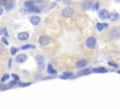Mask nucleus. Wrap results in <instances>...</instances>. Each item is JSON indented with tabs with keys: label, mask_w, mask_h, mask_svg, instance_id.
Instances as JSON below:
<instances>
[{
	"label": "nucleus",
	"mask_w": 120,
	"mask_h": 109,
	"mask_svg": "<svg viewBox=\"0 0 120 109\" xmlns=\"http://www.w3.org/2000/svg\"><path fill=\"white\" fill-rule=\"evenodd\" d=\"M73 13H74L73 8L68 7V8H65L63 9V11H62V16H63L64 18H70V17L73 15Z\"/></svg>",
	"instance_id": "1"
},
{
	"label": "nucleus",
	"mask_w": 120,
	"mask_h": 109,
	"mask_svg": "<svg viewBox=\"0 0 120 109\" xmlns=\"http://www.w3.org/2000/svg\"><path fill=\"white\" fill-rule=\"evenodd\" d=\"M96 43H97V40H96V38L94 37H89L85 41V45L89 49H93L96 46Z\"/></svg>",
	"instance_id": "2"
},
{
	"label": "nucleus",
	"mask_w": 120,
	"mask_h": 109,
	"mask_svg": "<svg viewBox=\"0 0 120 109\" xmlns=\"http://www.w3.org/2000/svg\"><path fill=\"white\" fill-rule=\"evenodd\" d=\"M38 42L41 46H46L49 44L50 42V39L47 37V36H40L38 38Z\"/></svg>",
	"instance_id": "3"
},
{
	"label": "nucleus",
	"mask_w": 120,
	"mask_h": 109,
	"mask_svg": "<svg viewBox=\"0 0 120 109\" xmlns=\"http://www.w3.org/2000/svg\"><path fill=\"white\" fill-rule=\"evenodd\" d=\"M17 38L19 40H27L29 38V34L27 32H20L17 35Z\"/></svg>",
	"instance_id": "4"
},
{
	"label": "nucleus",
	"mask_w": 120,
	"mask_h": 109,
	"mask_svg": "<svg viewBox=\"0 0 120 109\" xmlns=\"http://www.w3.org/2000/svg\"><path fill=\"white\" fill-rule=\"evenodd\" d=\"M37 62L38 65V70H42V69L44 68V57L42 55H39L37 57Z\"/></svg>",
	"instance_id": "5"
},
{
	"label": "nucleus",
	"mask_w": 120,
	"mask_h": 109,
	"mask_svg": "<svg viewBox=\"0 0 120 109\" xmlns=\"http://www.w3.org/2000/svg\"><path fill=\"white\" fill-rule=\"evenodd\" d=\"M26 59H27V55L25 54H21L16 56V61L18 63H23L26 61Z\"/></svg>",
	"instance_id": "6"
},
{
	"label": "nucleus",
	"mask_w": 120,
	"mask_h": 109,
	"mask_svg": "<svg viewBox=\"0 0 120 109\" xmlns=\"http://www.w3.org/2000/svg\"><path fill=\"white\" fill-rule=\"evenodd\" d=\"M98 15H99V18H101V19H107L109 17V12L106 9H101V10H99Z\"/></svg>",
	"instance_id": "7"
},
{
	"label": "nucleus",
	"mask_w": 120,
	"mask_h": 109,
	"mask_svg": "<svg viewBox=\"0 0 120 109\" xmlns=\"http://www.w3.org/2000/svg\"><path fill=\"white\" fill-rule=\"evenodd\" d=\"M30 22H31L32 24L38 25V24L40 23V18H39L38 16H32V17L30 18Z\"/></svg>",
	"instance_id": "8"
},
{
	"label": "nucleus",
	"mask_w": 120,
	"mask_h": 109,
	"mask_svg": "<svg viewBox=\"0 0 120 109\" xmlns=\"http://www.w3.org/2000/svg\"><path fill=\"white\" fill-rule=\"evenodd\" d=\"M91 7H92V2H91L90 0H85V1L83 2V4H82V8H83L84 10L90 9Z\"/></svg>",
	"instance_id": "9"
},
{
	"label": "nucleus",
	"mask_w": 120,
	"mask_h": 109,
	"mask_svg": "<svg viewBox=\"0 0 120 109\" xmlns=\"http://www.w3.org/2000/svg\"><path fill=\"white\" fill-rule=\"evenodd\" d=\"M86 64H87V61L85 59H82V60L77 62V67L78 68H82V67L86 66Z\"/></svg>",
	"instance_id": "10"
},
{
	"label": "nucleus",
	"mask_w": 120,
	"mask_h": 109,
	"mask_svg": "<svg viewBox=\"0 0 120 109\" xmlns=\"http://www.w3.org/2000/svg\"><path fill=\"white\" fill-rule=\"evenodd\" d=\"M92 71L98 72V73H104V72H107V70L105 68H98V69H94Z\"/></svg>",
	"instance_id": "11"
},
{
	"label": "nucleus",
	"mask_w": 120,
	"mask_h": 109,
	"mask_svg": "<svg viewBox=\"0 0 120 109\" xmlns=\"http://www.w3.org/2000/svg\"><path fill=\"white\" fill-rule=\"evenodd\" d=\"M24 6H25V8H27L28 9H30V8H32L33 7H35V4H34L33 1H26V2L24 3Z\"/></svg>",
	"instance_id": "12"
},
{
	"label": "nucleus",
	"mask_w": 120,
	"mask_h": 109,
	"mask_svg": "<svg viewBox=\"0 0 120 109\" xmlns=\"http://www.w3.org/2000/svg\"><path fill=\"white\" fill-rule=\"evenodd\" d=\"M108 18H111L112 21H117L119 19V14L118 13H113V14H109V17Z\"/></svg>",
	"instance_id": "13"
},
{
	"label": "nucleus",
	"mask_w": 120,
	"mask_h": 109,
	"mask_svg": "<svg viewBox=\"0 0 120 109\" xmlns=\"http://www.w3.org/2000/svg\"><path fill=\"white\" fill-rule=\"evenodd\" d=\"M48 70H47V71L49 72V73H51V74H55L56 73V70L52 67V65L51 64H49L48 65V68H47Z\"/></svg>",
	"instance_id": "14"
},
{
	"label": "nucleus",
	"mask_w": 120,
	"mask_h": 109,
	"mask_svg": "<svg viewBox=\"0 0 120 109\" xmlns=\"http://www.w3.org/2000/svg\"><path fill=\"white\" fill-rule=\"evenodd\" d=\"M28 48H35V45H33V44H25V45H22L21 47L22 50H26Z\"/></svg>",
	"instance_id": "15"
},
{
	"label": "nucleus",
	"mask_w": 120,
	"mask_h": 109,
	"mask_svg": "<svg viewBox=\"0 0 120 109\" xmlns=\"http://www.w3.org/2000/svg\"><path fill=\"white\" fill-rule=\"evenodd\" d=\"M73 74H72V72H68V71H66V72H64V74L61 76V78H69V77H71Z\"/></svg>",
	"instance_id": "16"
},
{
	"label": "nucleus",
	"mask_w": 120,
	"mask_h": 109,
	"mask_svg": "<svg viewBox=\"0 0 120 109\" xmlns=\"http://www.w3.org/2000/svg\"><path fill=\"white\" fill-rule=\"evenodd\" d=\"M13 7H14V4H13V2H9V4L8 5H7V8H6V9L7 10H11L12 8H13Z\"/></svg>",
	"instance_id": "17"
},
{
	"label": "nucleus",
	"mask_w": 120,
	"mask_h": 109,
	"mask_svg": "<svg viewBox=\"0 0 120 109\" xmlns=\"http://www.w3.org/2000/svg\"><path fill=\"white\" fill-rule=\"evenodd\" d=\"M29 11H30V12H36V13H38V12H39L40 10H39V8H38L33 7L32 8H30V9H29Z\"/></svg>",
	"instance_id": "18"
},
{
	"label": "nucleus",
	"mask_w": 120,
	"mask_h": 109,
	"mask_svg": "<svg viewBox=\"0 0 120 109\" xmlns=\"http://www.w3.org/2000/svg\"><path fill=\"white\" fill-rule=\"evenodd\" d=\"M97 28H98V31H102V29H103V23H97Z\"/></svg>",
	"instance_id": "19"
},
{
	"label": "nucleus",
	"mask_w": 120,
	"mask_h": 109,
	"mask_svg": "<svg viewBox=\"0 0 120 109\" xmlns=\"http://www.w3.org/2000/svg\"><path fill=\"white\" fill-rule=\"evenodd\" d=\"M117 35H118V33H117V30H116V29H113V30L111 31V36H112V37L114 38V37H116Z\"/></svg>",
	"instance_id": "20"
},
{
	"label": "nucleus",
	"mask_w": 120,
	"mask_h": 109,
	"mask_svg": "<svg viewBox=\"0 0 120 109\" xmlns=\"http://www.w3.org/2000/svg\"><path fill=\"white\" fill-rule=\"evenodd\" d=\"M0 35H8V33H7V28H6V27H3L2 29H0Z\"/></svg>",
	"instance_id": "21"
},
{
	"label": "nucleus",
	"mask_w": 120,
	"mask_h": 109,
	"mask_svg": "<svg viewBox=\"0 0 120 109\" xmlns=\"http://www.w3.org/2000/svg\"><path fill=\"white\" fill-rule=\"evenodd\" d=\"M10 53H11V54H12V55H14V54L17 53V49H16L15 47H12V48L10 49Z\"/></svg>",
	"instance_id": "22"
},
{
	"label": "nucleus",
	"mask_w": 120,
	"mask_h": 109,
	"mask_svg": "<svg viewBox=\"0 0 120 109\" xmlns=\"http://www.w3.org/2000/svg\"><path fill=\"white\" fill-rule=\"evenodd\" d=\"M1 40H2V42H3L5 45H8V41L7 40V39H6L5 37H3V38L1 39Z\"/></svg>",
	"instance_id": "23"
},
{
	"label": "nucleus",
	"mask_w": 120,
	"mask_h": 109,
	"mask_svg": "<svg viewBox=\"0 0 120 109\" xmlns=\"http://www.w3.org/2000/svg\"><path fill=\"white\" fill-rule=\"evenodd\" d=\"M8 77H9V75H8V74H5V75L3 76V78L1 79V81H2V82H4V81H6L7 79H8Z\"/></svg>",
	"instance_id": "24"
},
{
	"label": "nucleus",
	"mask_w": 120,
	"mask_h": 109,
	"mask_svg": "<svg viewBox=\"0 0 120 109\" xmlns=\"http://www.w3.org/2000/svg\"><path fill=\"white\" fill-rule=\"evenodd\" d=\"M89 71H90V70H89V69H87V70H85L80 71V74H86V73H89Z\"/></svg>",
	"instance_id": "25"
},
{
	"label": "nucleus",
	"mask_w": 120,
	"mask_h": 109,
	"mask_svg": "<svg viewBox=\"0 0 120 109\" xmlns=\"http://www.w3.org/2000/svg\"><path fill=\"white\" fill-rule=\"evenodd\" d=\"M108 64H109V66L113 67V68H117V67H118V66H117V64H114V63H112V62H109Z\"/></svg>",
	"instance_id": "26"
},
{
	"label": "nucleus",
	"mask_w": 120,
	"mask_h": 109,
	"mask_svg": "<svg viewBox=\"0 0 120 109\" xmlns=\"http://www.w3.org/2000/svg\"><path fill=\"white\" fill-rule=\"evenodd\" d=\"M12 77H13V78H14V80H16V81H18V80H19V76H18L17 74H14V73H13V74H12Z\"/></svg>",
	"instance_id": "27"
},
{
	"label": "nucleus",
	"mask_w": 120,
	"mask_h": 109,
	"mask_svg": "<svg viewBox=\"0 0 120 109\" xmlns=\"http://www.w3.org/2000/svg\"><path fill=\"white\" fill-rule=\"evenodd\" d=\"M3 52H4V47H3V45L0 43V54H2Z\"/></svg>",
	"instance_id": "28"
},
{
	"label": "nucleus",
	"mask_w": 120,
	"mask_h": 109,
	"mask_svg": "<svg viewBox=\"0 0 120 109\" xmlns=\"http://www.w3.org/2000/svg\"><path fill=\"white\" fill-rule=\"evenodd\" d=\"M7 1L6 0H0V6H3V5H6Z\"/></svg>",
	"instance_id": "29"
},
{
	"label": "nucleus",
	"mask_w": 120,
	"mask_h": 109,
	"mask_svg": "<svg viewBox=\"0 0 120 109\" xmlns=\"http://www.w3.org/2000/svg\"><path fill=\"white\" fill-rule=\"evenodd\" d=\"M28 85H31V84H30V83H24V84L22 83L20 86H28Z\"/></svg>",
	"instance_id": "30"
},
{
	"label": "nucleus",
	"mask_w": 120,
	"mask_h": 109,
	"mask_svg": "<svg viewBox=\"0 0 120 109\" xmlns=\"http://www.w3.org/2000/svg\"><path fill=\"white\" fill-rule=\"evenodd\" d=\"M98 4L97 3V4L94 6V9H98Z\"/></svg>",
	"instance_id": "31"
},
{
	"label": "nucleus",
	"mask_w": 120,
	"mask_h": 109,
	"mask_svg": "<svg viewBox=\"0 0 120 109\" xmlns=\"http://www.w3.org/2000/svg\"><path fill=\"white\" fill-rule=\"evenodd\" d=\"M3 11H4V10H3V8H1V6H0V15H2V14H3Z\"/></svg>",
	"instance_id": "32"
},
{
	"label": "nucleus",
	"mask_w": 120,
	"mask_h": 109,
	"mask_svg": "<svg viewBox=\"0 0 120 109\" xmlns=\"http://www.w3.org/2000/svg\"><path fill=\"white\" fill-rule=\"evenodd\" d=\"M53 7H55V3H52L51 4V8H53Z\"/></svg>",
	"instance_id": "33"
},
{
	"label": "nucleus",
	"mask_w": 120,
	"mask_h": 109,
	"mask_svg": "<svg viewBox=\"0 0 120 109\" xmlns=\"http://www.w3.org/2000/svg\"><path fill=\"white\" fill-rule=\"evenodd\" d=\"M55 1H60V0H55Z\"/></svg>",
	"instance_id": "34"
}]
</instances>
